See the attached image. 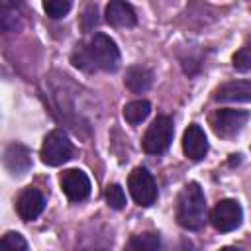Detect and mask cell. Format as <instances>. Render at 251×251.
<instances>
[{
  "label": "cell",
  "instance_id": "obj_1",
  "mask_svg": "<svg viewBox=\"0 0 251 251\" xmlns=\"http://www.w3.org/2000/svg\"><path fill=\"white\" fill-rule=\"evenodd\" d=\"M71 59L75 67L84 71H116L120 65V49L112 37L104 33H94L88 43L76 45Z\"/></svg>",
  "mask_w": 251,
  "mask_h": 251
},
{
  "label": "cell",
  "instance_id": "obj_2",
  "mask_svg": "<svg viewBox=\"0 0 251 251\" xmlns=\"http://www.w3.org/2000/svg\"><path fill=\"white\" fill-rule=\"evenodd\" d=\"M176 222L184 229H200L206 222V198L196 182H188L176 200Z\"/></svg>",
  "mask_w": 251,
  "mask_h": 251
},
{
  "label": "cell",
  "instance_id": "obj_3",
  "mask_svg": "<svg viewBox=\"0 0 251 251\" xmlns=\"http://www.w3.org/2000/svg\"><path fill=\"white\" fill-rule=\"evenodd\" d=\"M173 133H175L173 120L169 116H157L153 120V124L147 127L145 135H143V149H145V153H149V155L163 153L171 145Z\"/></svg>",
  "mask_w": 251,
  "mask_h": 251
},
{
  "label": "cell",
  "instance_id": "obj_4",
  "mask_svg": "<svg viewBox=\"0 0 251 251\" xmlns=\"http://www.w3.org/2000/svg\"><path fill=\"white\" fill-rule=\"evenodd\" d=\"M41 161L49 167H59L73 157V145L63 131H51L45 135L41 145Z\"/></svg>",
  "mask_w": 251,
  "mask_h": 251
},
{
  "label": "cell",
  "instance_id": "obj_5",
  "mask_svg": "<svg viewBox=\"0 0 251 251\" xmlns=\"http://www.w3.org/2000/svg\"><path fill=\"white\" fill-rule=\"evenodd\" d=\"M127 186H129L131 198L139 206H151V204H155V200H157V184H155L153 175L147 169H143V167L133 169L129 173Z\"/></svg>",
  "mask_w": 251,
  "mask_h": 251
},
{
  "label": "cell",
  "instance_id": "obj_6",
  "mask_svg": "<svg viewBox=\"0 0 251 251\" xmlns=\"http://www.w3.org/2000/svg\"><path fill=\"white\" fill-rule=\"evenodd\" d=\"M241 220H243V212H241V206L239 202L235 200H220L212 212H210V222L212 226L218 229V231H233L235 227L241 226Z\"/></svg>",
  "mask_w": 251,
  "mask_h": 251
},
{
  "label": "cell",
  "instance_id": "obj_7",
  "mask_svg": "<svg viewBox=\"0 0 251 251\" xmlns=\"http://www.w3.org/2000/svg\"><path fill=\"white\" fill-rule=\"evenodd\" d=\"M247 120H249V112L224 108L212 116V127L220 137H233L243 129Z\"/></svg>",
  "mask_w": 251,
  "mask_h": 251
},
{
  "label": "cell",
  "instance_id": "obj_8",
  "mask_svg": "<svg viewBox=\"0 0 251 251\" xmlns=\"http://www.w3.org/2000/svg\"><path fill=\"white\" fill-rule=\"evenodd\" d=\"M61 188L71 202H82L90 194V180L78 169H69L61 175Z\"/></svg>",
  "mask_w": 251,
  "mask_h": 251
},
{
  "label": "cell",
  "instance_id": "obj_9",
  "mask_svg": "<svg viewBox=\"0 0 251 251\" xmlns=\"http://www.w3.org/2000/svg\"><path fill=\"white\" fill-rule=\"evenodd\" d=\"M182 149H184V155L192 161H200L206 157L208 153V139H206V133L204 129L198 126V124H190L182 135Z\"/></svg>",
  "mask_w": 251,
  "mask_h": 251
},
{
  "label": "cell",
  "instance_id": "obj_10",
  "mask_svg": "<svg viewBox=\"0 0 251 251\" xmlns=\"http://www.w3.org/2000/svg\"><path fill=\"white\" fill-rule=\"evenodd\" d=\"M45 208V198L43 194L37 190V188H25L20 196H18V202H16V210L20 214L22 220L25 222H31L35 220Z\"/></svg>",
  "mask_w": 251,
  "mask_h": 251
},
{
  "label": "cell",
  "instance_id": "obj_11",
  "mask_svg": "<svg viewBox=\"0 0 251 251\" xmlns=\"http://www.w3.org/2000/svg\"><path fill=\"white\" fill-rule=\"evenodd\" d=\"M4 167L12 173V175H24L27 173V169L31 167V157H29V151L25 145L22 143H12L6 147V153H4Z\"/></svg>",
  "mask_w": 251,
  "mask_h": 251
},
{
  "label": "cell",
  "instance_id": "obj_12",
  "mask_svg": "<svg viewBox=\"0 0 251 251\" xmlns=\"http://www.w3.org/2000/svg\"><path fill=\"white\" fill-rule=\"evenodd\" d=\"M214 98L218 102H247L251 100V80H229L216 90Z\"/></svg>",
  "mask_w": 251,
  "mask_h": 251
},
{
  "label": "cell",
  "instance_id": "obj_13",
  "mask_svg": "<svg viewBox=\"0 0 251 251\" xmlns=\"http://www.w3.org/2000/svg\"><path fill=\"white\" fill-rule=\"evenodd\" d=\"M106 22L114 27H131L137 24V16L126 2H110L106 6Z\"/></svg>",
  "mask_w": 251,
  "mask_h": 251
},
{
  "label": "cell",
  "instance_id": "obj_14",
  "mask_svg": "<svg viewBox=\"0 0 251 251\" xmlns=\"http://www.w3.org/2000/svg\"><path fill=\"white\" fill-rule=\"evenodd\" d=\"M151 80H153L151 71L145 69V67H139V65L129 67L127 73H126V86H127L131 92H135V94L145 92V90L151 86Z\"/></svg>",
  "mask_w": 251,
  "mask_h": 251
},
{
  "label": "cell",
  "instance_id": "obj_15",
  "mask_svg": "<svg viewBox=\"0 0 251 251\" xmlns=\"http://www.w3.org/2000/svg\"><path fill=\"white\" fill-rule=\"evenodd\" d=\"M159 249H161V239L153 231L131 235L124 247V251H159Z\"/></svg>",
  "mask_w": 251,
  "mask_h": 251
},
{
  "label": "cell",
  "instance_id": "obj_16",
  "mask_svg": "<svg viewBox=\"0 0 251 251\" xmlns=\"http://www.w3.org/2000/svg\"><path fill=\"white\" fill-rule=\"evenodd\" d=\"M151 114V104L147 100H131L124 106V118L127 124L137 126Z\"/></svg>",
  "mask_w": 251,
  "mask_h": 251
},
{
  "label": "cell",
  "instance_id": "obj_17",
  "mask_svg": "<svg viewBox=\"0 0 251 251\" xmlns=\"http://www.w3.org/2000/svg\"><path fill=\"white\" fill-rule=\"evenodd\" d=\"M0 251H27V243L18 231H8L2 235Z\"/></svg>",
  "mask_w": 251,
  "mask_h": 251
},
{
  "label": "cell",
  "instance_id": "obj_18",
  "mask_svg": "<svg viewBox=\"0 0 251 251\" xmlns=\"http://www.w3.org/2000/svg\"><path fill=\"white\" fill-rule=\"evenodd\" d=\"M106 202L114 210H122L126 206V194L120 184H108L106 188Z\"/></svg>",
  "mask_w": 251,
  "mask_h": 251
},
{
  "label": "cell",
  "instance_id": "obj_19",
  "mask_svg": "<svg viewBox=\"0 0 251 251\" xmlns=\"http://www.w3.org/2000/svg\"><path fill=\"white\" fill-rule=\"evenodd\" d=\"M43 10L47 12V16L57 20V18H63L71 10V2L69 0H45L43 2Z\"/></svg>",
  "mask_w": 251,
  "mask_h": 251
},
{
  "label": "cell",
  "instance_id": "obj_20",
  "mask_svg": "<svg viewBox=\"0 0 251 251\" xmlns=\"http://www.w3.org/2000/svg\"><path fill=\"white\" fill-rule=\"evenodd\" d=\"M233 67L241 73L251 71V43L243 45L235 55H233Z\"/></svg>",
  "mask_w": 251,
  "mask_h": 251
},
{
  "label": "cell",
  "instance_id": "obj_21",
  "mask_svg": "<svg viewBox=\"0 0 251 251\" xmlns=\"http://www.w3.org/2000/svg\"><path fill=\"white\" fill-rule=\"evenodd\" d=\"M176 251H194V247H192V243L188 241V239H182L180 241V245H178V249Z\"/></svg>",
  "mask_w": 251,
  "mask_h": 251
},
{
  "label": "cell",
  "instance_id": "obj_22",
  "mask_svg": "<svg viewBox=\"0 0 251 251\" xmlns=\"http://www.w3.org/2000/svg\"><path fill=\"white\" fill-rule=\"evenodd\" d=\"M220 251H241V249H237V247H224V249H220Z\"/></svg>",
  "mask_w": 251,
  "mask_h": 251
}]
</instances>
